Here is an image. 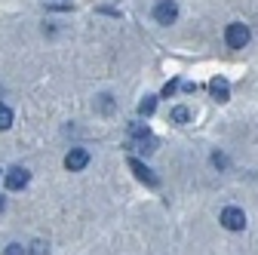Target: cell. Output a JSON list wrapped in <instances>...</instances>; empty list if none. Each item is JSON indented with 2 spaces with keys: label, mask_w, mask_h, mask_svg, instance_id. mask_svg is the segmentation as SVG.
I'll use <instances>...</instances> for the list:
<instances>
[{
  "label": "cell",
  "mask_w": 258,
  "mask_h": 255,
  "mask_svg": "<svg viewBox=\"0 0 258 255\" xmlns=\"http://www.w3.org/2000/svg\"><path fill=\"white\" fill-rule=\"evenodd\" d=\"M0 212H4V197H0Z\"/></svg>",
  "instance_id": "cell-18"
},
{
  "label": "cell",
  "mask_w": 258,
  "mask_h": 255,
  "mask_svg": "<svg viewBox=\"0 0 258 255\" xmlns=\"http://www.w3.org/2000/svg\"><path fill=\"white\" fill-rule=\"evenodd\" d=\"M175 89H178V80H169V83L163 86V95H166V99H169V95H172Z\"/></svg>",
  "instance_id": "cell-16"
},
{
  "label": "cell",
  "mask_w": 258,
  "mask_h": 255,
  "mask_svg": "<svg viewBox=\"0 0 258 255\" xmlns=\"http://www.w3.org/2000/svg\"><path fill=\"white\" fill-rule=\"evenodd\" d=\"M249 40H252L249 28H246V25H240V22L228 25V31H224V43H228L231 49H243V46H246Z\"/></svg>",
  "instance_id": "cell-1"
},
{
  "label": "cell",
  "mask_w": 258,
  "mask_h": 255,
  "mask_svg": "<svg viewBox=\"0 0 258 255\" xmlns=\"http://www.w3.org/2000/svg\"><path fill=\"white\" fill-rule=\"evenodd\" d=\"M86 163H89V151L86 148H71L68 157H64V166H68L71 172H80Z\"/></svg>",
  "instance_id": "cell-4"
},
{
  "label": "cell",
  "mask_w": 258,
  "mask_h": 255,
  "mask_svg": "<svg viewBox=\"0 0 258 255\" xmlns=\"http://www.w3.org/2000/svg\"><path fill=\"white\" fill-rule=\"evenodd\" d=\"M129 169H133L136 172V178L139 181H145V184H151V187H157V175L142 163V160H136V157H129Z\"/></svg>",
  "instance_id": "cell-6"
},
{
  "label": "cell",
  "mask_w": 258,
  "mask_h": 255,
  "mask_svg": "<svg viewBox=\"0 0 258 255\" xmlns=\"http://www.w3.org/2000/svg\"><path fill=\"white\" fill-rule=\"evenodd\" d=\"M221 225L228 228V231H243V228H246V212H243L240 206L221 209Z\"/></svg>",
  "instance_id": "cell-2"
},
{
  "label": "cell",
  "mask_w": 258,
  "mask_h": 255,
  "mask_svg": "<svg viewBox=\"0 0 258 255\" xmlns=\"http://www.w3.org/2000/svg\"><path fill=\"white\" fill-rule=\"evenodd\" d=\"M154 111H157V99H154V95H145V99L139 102V114L142 117H151Z\"/></svg>",
  "instance_id": "cell-9"
},
{
  "label": "cell",
  "mask_w": 258,
  "mask_h": 255,
  "mask_svg": "<svg viewBox=\"0 0 258 255\" xmlns=\"http://www.w3.org/2000/svg\"><path fill=\"white\" fill-rule=\"evenodd\" d=\"M154 19L160 25H172L178 19V4H175V0H160V4L154 7Z\"/></svg>",
  "instance_id": "cell-3"
},
{
  "label": "cell",
  "mask_w": 258,
  "mask_h": 255,
  "mask_svg": "<svg viewBox=\"0 0 258 255\" xmlns=\"http://www.w3.org/2000/svg\"><path fill=\"white\" fill-rule=\"evenodd\" d=\"M28 178H31V172L22 169V166H16V169L7 172V187H10V190H22V187L28 184Z\"/></svg>",
  "instance_id": "cell-7"
},
{
  "label": "cell",
  "mask_w": 258,
  "mask_h": 255,
  "mask_svg": "<svg viewBox=\"0 0 258 255\" xmlns=\"http://www.w3.org/2000/svg\"><path fill=\"white\" fill-rule=\"evenodd\" d=\"M4 255H31V252H28L25 246H19V243H13V246H7V252H4Z\"/></svg>",
  "instance_id": "cell-14"
},
{
  "label": "cell",
  "mask_w": 258,
  "mask_h": 255,
  "mask_svg": "<svg viewBox=\"0 0 258 255\" xmlns=\"http://www.w3.org/2000/svg\"><path fill=\"white\" fill-rule=\"evenodd\" d=\"M102 111H111V95H102Z\"/></svg>",
  "instance_id": "cell-17"
},
{
  "label": "cell",
  "mask_w": 258,
  "mask_h": 255,
  "mask_svg": "<svg viewBox=\"0 0 258 255\" xmlns=\"http://www.w3.org/2000/svg\"><path fill=\"white\" fill-rule=\"evenodd\" d=\"M212 166L224 169V166H228V157H224V154H212Z\"/></svg>",
  "instance_id": "cell-15"
},
{
  "label": "cell",
  "mask_w": 258,
  "mask_h": 255,
  "mask_svg": "<svg viewBox=\"0 0 258 255\" xmlns=\"http://www.w3.org/2000/svg\"><path fill=\"white\" fill-rule=\"evenodd\" d=\"M10 126H13V111H10L7 105H0V133L10 130Z\"/></svg>",
  "instance_id": "cell-12"
},
{
  "label": "cell",
  "mask_w": 258,
  "mask_h": 255,
  "mask_svg": "<svg viewBox=\"0 0 258 255\" xmlns=\"http://www.w3.org/2000/svg\"><path fill=\"white\" fill-rule=\"evenodd\" d=\"M28 252H31V255H49V246H46L43 240H34V243L28 246Z\"/></svg>",
  "instance_id": "cell-13"
},
{
  "label": "cell",
  "mask_w": 258,
  "mask_h": 255,
  "mask_svg": "<svg viewBox=\"0 0 258 255\" xmlns=\"http://www.w3.org/2000/svg\"><path fill=\"white\" fill-rule=\"evenodd\" d=\"M133 148H139L142 154H154V151H157V139H154V136H145V139H136V142H133Z\"/></svg>",
  "instance_id": "cell-8"
},
{
  "label": "cell",
  "mask_w": 258,
  "mask_h": 255,
  "mask_svg": "<svg viewBox=\"0 0 258 255\" xmlns=\"http://www.w3.org/2000/svg\"><path fill=\"white\" fill-rule=\"evenodd\" d=\"M190 120V111L184 108V105H178V108H172V123H178V126H184Z\"/></svg>",
  "instance_id": "cell-10"
},
{
  "label": "cell",
  "mask_w": 258,
  "mask_h": 255,
  "mask_svg": "<svg viewBox=\"0 0 258 255\" xmlns=\"http://www.w3.org/2000/svg\"><path fill=\"white\" fill-rule=\"evenodd\" d=\"M129 136H133V139H145V136H151L148 123H129Z\"/></svg>",
  "instance_id": "cell-11"
},
{
  "label": "cell",
  "mask_w": 258,
  "mask_h": 255,
  "mask_svg": "<svg viewBox=\"0 0 258 255\" xmlns=\"http://www.w3.org/2000/svg\"><path fill=\"white\" fill-rule=\"evenodd\" d=\"M209 95H212L215 102H228V99H231L228 80H224V77H212V80H209Z\"/></svg>",
  "instance_id": "cell-5"
}]
</instances>
